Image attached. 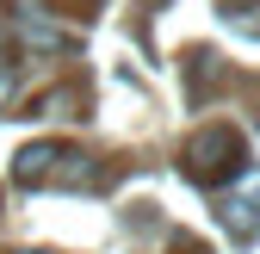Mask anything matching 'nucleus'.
<instances>
[{
	"instance_id": "obj_1",
	"label": "nucleus",
	"mask_w": 260,
	"mask_h": 254,
	"mask_svg": "<svg viewBox=\"0 0 260 254\" xmlns=\"http://www.w3.org/2000/svg\"><path fill=\"white\" fill-rule=\"evenodd\" d=\"M186 174L199 180V186H217V180L242 174V137L230 131V124H211V131H199V137L186 143Z\"/></svg>"
},
{
	"instance_id": "obj_2",
	"label": "nucleus",
	"mask_w": 260,
	"mask_h": 254,
	"mask_svg": "<svg viewBox=\"0 0 260 254\" xmlns=\"http://www.w3.org/2000/svg\"><path fill=\"white\" fill-rule=\"evenodd\" d=\"M223 224H230L242 242L260 230V174H254V168H242V193L223 199Z\"/></svg>"
},
{
	"instance_id": "obj_4",
	"label": "nucleus",
	"mask_w": 260,
	"mask_h": 254,
	"mask_svg": "<svg viewBox=\"0 0 260 254\" xmlns=\"http://www.w3.org/2000/svg\"><path fill=\"white\" fill-rule=\"evenodd\" d=\"M174 254H205V248L192 242V236H180V242H174Z\"/></svg>"
},
{
	"instance_id": "obj_6",
	"label": "nucleus",
	"mask_w": 260,
	"mask_h": 254,
	"mask_svg": "<svg viewBox=\"0 0 260 254\" xmlns=\"http://www.w3.org/2000/svg\"><path fill=\"white\" fill-rule=\"evenodd\" d=\"M19 254H38V248H19Z\"/></svg>"
},
{
	"instance_id": "obj_5",
	"label": "nucleus",
	"mask_w": 260,
	"mask_h": 254,
	"mask_svg": "<svg viewBox=\"0 0 260 254\" xmlns=\"http://www.w3.org/2000/svg\"><path fill=\"white\" fill-rule=\"evenodd\" d=\"M0 56L13 62V31H7V25H0Z\"/></svg>"
},
{
	"instance_id": "obj_3",
	"label": "nucleus",
	"mask_w": 260,
	"mask_h": 254,
	"mask_svg": "<svg viewBox=\"0 0 260 254\" xmlns=\"http://www.w3.org/2000/svg\"><path fill=\"white\" fill-rule=\"evenodd\" d=\"M50 162H56V143H31V149L13 155V180H19V186H38V180L50 174Z\"/></svg>"
}]
</instances>
